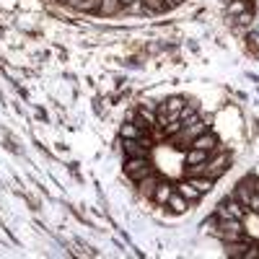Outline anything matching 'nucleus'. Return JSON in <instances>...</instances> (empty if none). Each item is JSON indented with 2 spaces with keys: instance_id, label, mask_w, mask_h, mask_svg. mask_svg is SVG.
Here are the masks:
<instances>
[{
  "instance_id": "1",
  "label": "nucleus",
  "mask_w": 259,
  "mask_h": 259,
  "mask_svg": "<svg viewBox=\"0 0 259 259\" xmlns=\"http://www.w3.org/2000/svg\"><path fill=\"white\" fill-rule=\"evenodd\" d=\"M228 168V153H221V150H215V153L197 163V166H187V177H210V179H218L226 174Z\"/></svg>"
},
{
  "instance_id": "2",
  "label": "nucleus",
  "mask_w": 259,
  "mask_h": 259,
  "mask_svg": "<svg viewBox=\"0 0 259 259\" xmlns=\"http://www.w3.org/2000/svg\"><path fill=\"white\" fill-rule=\"evenodd\" d=\"M205 130H207V124L200 122V119H187V122H182V130L174 135L177 148H192V140L197 138V135H202Z\"/></svg>"
},
{
  "instance_id": "3",
  "label": "nucleus",
  "mask_w": 259,
  "mask_h": 259,
  "mask_svg": "<svg viewBox=\"0 0 259 259\" xmlns=\"http://www.w3.org/2000/svg\"><path fill=\"white\" fill-rule=\"evenodd\" d=\"M215 218H218V221H228V218H233V221H244V218H246V207H244L239 200L228 197L226 202L218 205V210H215Z\"/></svg>"
},
{
  "instance_id": "4",
  "label": "nucleus",
  "mask_w": 259,
  "mask_h": 259,
  "mask_svg": "<svg viewBox=\"0 0 259 259\" xmlns=\"http://www.w3.org/2000/svg\"><path fill=\"white\" fill-rule=\"evenodd\" d=\"M124 174H127L130 179L140 182V179H145V177H150V174H156V171H153V166H150L148 158H127Z\"/></svg>"
},
{
  "instance_id": "5",
  "label": "nucleus",
  "mask_w": 259,
  "mask_h": 259,
  "mask_svg": "<svg viewBox=\"0 0 259 259\" xmlns=\"http://www.w3.org/2000/svg\"><path fill=\"white\" fill-rule=\"evenodd\" d=\"M122 148H124L127 158H148V150H150V138H143V140L124 138Z\"/></svg>"
},
{
  "instance_id": "6",
  "label": "nucleus",
  "mask_w": 259,
  "mask_h": 259,
  "mask_svg": "<svg viewBox=\"0 0 259 259\" xmlns=\"http://www.w3.org/2000/svg\"><path fill=\"white\" fill-rule=\"evenodd\" d=\"M192 148H200V150H212V153H215V150H218V135L210 133V130H205L202 135H197V138L192 140Z\"/></svg>"
},
{
  "instance_id": "7",
  "label": "nucleus",
  "mask_w": 259,
  "mask_h": 259,
  "mask_svg": "<svg viewBox=\"0 0 259 259\" xmlns=\"http://www.w3.org/2000/svg\"><path fill=\"white\" fill-rule=\"evenodd\" d=\"M251 194H254V187H251V182H249V177H246L239 187H236V192L231 194V197H233V200H239V202L246 207V205H249V200H251Z\"/></svg>"
},
{
  "instance_id": "8",
  "label": "nucleus",
  "mask_w": 259,
  "mask_h": 259,
  "mask_svg": "<svg viewBox=\"0 0 259 259\" xmlns=\"http://www.w3.org/2000/svg\"><path fill=\"white\" fill-rule=\"evenodd\" d=\"M158 182H161V179H158L156 174H150V177H145V179H140V182H138V192L143 194V197H150V200H153Z\"/></svg>"
},
{
  "instance_id": "9",
  "label": "nucleus",
  "mask_w": 259,
  "mask_h": 259,
  "mask_svg": "<svg viewBox=\"0 0 259 259\" xmlns=\"http://www.w3.org/2000/svg\"><path fill=\"white\" fill-rule=\"evenodd\" d=\"M177 192L182 194L184 200H189V202H197V200L202 197V192H200L197 187H194L189 179H187V182H182V184H177Z\"/></svg>"
},
{
  "instance_id": "10",
  "label": "nucleus",
  "mask_w": 259,
  "mask_h": 259,
  "mask_svg": "<svg viewBox=\"0 0 259 259\" xmlns=\"http://www.w3.org/2000/svg\"><path fill=\"white\" fill-rule=\"evenodd\" d=\"M212 156V150H200V148H189V153H187V166H197L202 161H207Z\"/></svg>"
},
{
  "instance_id": "11",
  "label": "nucleus",
  "mask_w": 259,
  "mask_h": 259,
  "mask_svg": "<svg viewBox=\"0 0 259 259\" xmlns=\"http://www.w3.org/2000/svg\"><path fill=\"white\" fill-rule=\"evenodd\" d=\"M166 205H168L171 210H174V212H184V210L189 207V200H184L179 192H171V197H168V202H166Z\"/></svg>"
},
{
  "instance_id": "12",
  "label": "nucleus",
  "mask_w": 259,
  "mask_h": 259,
  "mask_svg": "<svg viewBox=\"0 0 259 259\" xmlns=\"http://www.w3.org/2000/svg\"><path fill=\"white\" fill-rule=\"evenodd\" d=\"M171 192H174V189H171V184H168V182H158L153 200H156V202H161V205H166V202H168V197H171Z\"/></svg>"
},
{
  "instance_id": "13",
  "label": "nucleus",
  "mask_w": 259,
  "mask_h": 259,
  "mask_svg": "<svg viewBox=\"0 0 259 259\" xmlns=\"http://www.w3.org/2000/svg\"><path fill=\"white\" fill-rule=\"evenodd\" d=\"M249 249V244L246 241H226V254L228 256H244V251Z\"/></svg>"
},
{
  "instance_id": "14",
  "label": "nucleus",
  "mask_w": 259,
  "mask_h": 259,
  "mask_svg": "<svg viewBox=\"0 0 259 259\" xmlns=\"http://www.w3.org/2000/svg\"><path fill=\"white\" fill-rule=\"evenodd\" d=\"M122 138H135V140H143V138H148L145 133H143V130L138 127V124H122Z\"/></svg>"
},
{
  "instance_id": "15",
  "label": "nucleus",
  "mask_w": 259,
  "mask_h": 259,
  "mask_svg": "<svg viewBox=\"0 0 259 259\" xmlns=\"http://www.w3.org/2000/svg\"><path fill=\"white\" fill-rule=\"evenodd\" d=\"M187 179H189L194 187H197L202 194H205V192H210V189H212V182H215V179H210V177H187Z\"/></svg>"
},
{
  "instance_id": "16",
  "label": "nucleus",
  "mask_w": 259,
  "mask_h": 259,
  "mask_svg": "<svg viewBox=\"0 0 259 259\" xmlns=\"http://www.w3.org/2000/svg\"><path fill=\"white\" fill-rule=\"evenodd\" d=\"M70 6L78 11H99L101 0H70Z\"/></svg>"
},
{
  "instance_id": "17",
  "label": "nucleus",
  "mask_w": 259,
  "mask_h": 259,
  "mask_svg": "<svg viewBox=\"0 0 259 259\" xmlns=\"http://www.w3.org/2000/svg\"><path fill=\"white\" fill-rule=\"evenodd\" d=\"M119 8H122L119 0H101V6H99V11H101L104 16H114Z\"/></svg>"
},
{
  "instance_id": "18",
  "label": "nucleus",
  "mask_w": 259,
  "mask_h": 259,
  "mask_svg": "<svg viewBox=\"0 0 259 259\" xmlns=\"http://www.w3.org/2000/svg\"><path fill=\"white\" fill-rule=\"evenodd\" d=\"M145 8L153 11V13H161V11H166L168 6L163 3V0H145Z\"/></svg>"
},
{
  "instance_id": "19",
  "label": "nucleus",
  "mask_w": 259,
  "mask_h": 259,
  "mask_svg": "<svg viewBox=\"0 0 259 259\" xmlns=\"http://www.w3.org/2000/svg\"><path fill=\"white\" fill-rule=\"evenodd\" d=\"M246 210H254V212H259V192H254V194H251V200H249Z\"/></svg>"
},
{
  "instance_id": "20",
  "label": "nucleus",
  "mask_w": 259,
  "mask_h": 259,
  "mask_svg": "<svg viewBox=\"0 0 259 259\" xmlns=\"http://www.w3.org/2000/svg\"><path fill=\"white\" fill-rule=\"evenodd\" d=\"M119 3H122V6H130V3H135V0H119Z\"/></svg>"
},
{
  "instance_id": "21",
  "label": "nucleus",
  "mask_w": 259,
  "mask_h": 259,
  "mask_svg": "<svg viewBox=\"0 0 259 259\" xmlns=\"http://www.w3.org/2000/svg\"><path fill=\"white\" fill-rule=\"evenodd\" d=\"M177 3H182V0H168V6H177Z\"/></svg>"
}]
</instances>
